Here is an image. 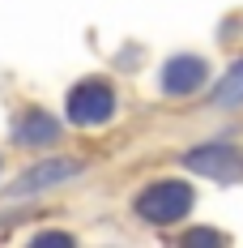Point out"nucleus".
Returning <instances> with one entry per match:
<instances>
[{
	"mask_svg": "<svg viewBox=\"0 0 243 248\" xmlns=\"http://www.w3.org/2000/svg\"><path fill=\"white\" fill-rule=\"evenodd\" d=\"M205 99H209L214 111L243 107V56H239V60H230L222 77H214V86H209V94H205Z\"/></svg>",
	"mask_w": 243,
	"mask_h": 248,
	"instance_id": "7",
	"label": "nucleus"
},
{
	"mask_svg": "<svg viewBox=\"0 0 243 248\" xmlns=\"http://www.w3.org/2000/svg\"><path fill=\"white\" fill-rule=\"evenodd\" d=\"M26 244H77V231H64V227H39L26 235Z\"/></svg>",
	"mask_w": 243,
	"mask_h": 248,
	"instance_id": "8",
	"label": "nucleus"
},
{
	"mask_svg": "<svg viewBox=\"0 0 243 248\" xmlns=\"http://www.w3.org/2000/svg\"><path fill=\"white\" fill-rule=\"evenodd\" d=\"M0 188H4V150H0Z\"/></svg>",
	"mask_w": 243,
	"mask_h": 248,
	"instance_id": "10",
	"label": "nucleus"
},
{
	"mask_svg": "<svg viewBox=\"0 0 243 248\" xmlns=\"http://www.w3.org/2000/svg\"><path fill=\"white\" fill-rule=\"evenodd\" d=\"M214 77L218 73H214L209 56H200V51H171L167 60L154 69V90L167 103H192V99L209 94Z\"/></svg>",
	"mask_w": 243,
	"mask_h": 248,
	"instance_id": "5",
	"label": "nucleus"
},
{
	"mask_svg": "<svg viewBox=\"0 0 243 248\" xmlns=\"http://www.w3.org/2000/svg\"><path fill=\"white\" fill-rule=\"evenodd\" d=\"M175 240L179 244H226L230 235H222L214 227H188V231H175Z\"/></svg>",
	"mask_w": 243,
	"mask_h": 248,
	"instance_id": "9",
	"label": "nucleus"
},
{
	"mask_svg": "<svg viewBox=\"0 0 243 248\" xmlns=\"http://www.w3.org/2000/svg\"><path fill=\"white\" fill-rule=\"evenodd\" d=\"M179 171H188L192 180H209V184H243V146L230 137H205L192 141L188 150H179Z\"/></svg>",
	"mask_w": 243,
	"mask_h": 248,
	"instance_id": "6",
	"label": "nucleus"
},
{
	"mask_svg": "<svg viewBox=\"0 0 243 248\" xmlns=\"http://www.w3.org/2000/svg\"><path fill=\"white\" fill-rule=\"evenodd\" d=\"M60 111H64L73 133H107L124 116V94L111 73H86L77 81H69Z\"/></svg>",
	"mask_w": 243,
	"mask_h": 248,
	"instance_id": "2",
	"label": "nucleus"
},
{
	"mask_svg": "<svg viewBox=\"0 0 243 248\" xmlns=\"http://www.w3.org/2000/svg\"><path fill=\"white\" fill-rule=\"evenodd\" d=\"M128 214L149 231H179L196 214V184L184 175H149L128 197Z\"/></svg>",
	"mask_w": 243,
	"mask_h": 248,
	"instance_id": "1",
	"label": "nucleus"
},
{
	"mask_svg": "<svg viewBox=\"0 0 243 248\" xmlns=\"http://www.w3.org/2000/svg\"><path fill=\"white\" fill-rule=\"evenodd\" d=\"M86 171H90V158H86V154H73L69 146H60V150H47V154H30V163H26L0 193H4V201H22L26 205V201L51 197V193L77 184Z\"/></svg>",
	"mask_w": 243,
	"mask_h": 248,
	"instance_id": "3",
	"label": "nucleus"
},
{
	"mask_svg": "<svg viewBox=\"0 0 243 248\" xmlns=\"http://www.w3.org/2000/svg\"><path fill=\"white\" fill-rule=\"evenodd\" d=\"M69 120H64V111H56L47 103L39 99H22L13 111H9V128H4V137H9V146L17 150V154H47V150H60L69 146Z\"/></svg>",
	"mask_w": 243,
	"mask_h": 248,
	"instance_id": "4",
	"label": "nucleus"
}]
</instances>
